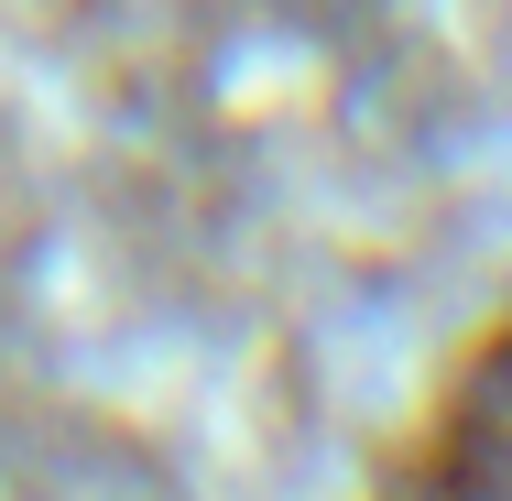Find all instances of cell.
Here are the masks:
<instances>
[{
	"mask_svg": "<svg viewBox=\"0 0 512 501\" xmlns=\"http://www.w3.org/2000/svg\"><path fill=\"white\" fill-rule=\"evenodd\" d=\"M382 501H512V316H491L414 414Z\"/></svg>",
	"mask_w": 512,
	"mask_h": 501,
	"instance_id": "1",
	"label": "cell"
}]
</instances>
